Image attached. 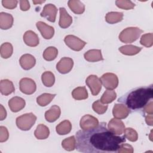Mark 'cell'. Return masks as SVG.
<instances>
[{"instance_id": "cell-18", "label": "cell", "mask_w": 153, "mask_h": 153, "mask_svg": "<svg viewBox=\"0 0 153 153\" xmlns=\"http://www.w3.org/2000/svg\"><path fill=\"white\" fill-rule=\"evenodd\" d=\"M24 42L29 47H36L39 44V39L36 33L32 30H27L23 35Z\"/></svg>"}, {"instance_id": "cell-23", "label": "cell", "mask_w": 153, "mask_h": 153, "mask_svg": "<svg viewBox=\"0 0 153 153\" xmlns=\"http://www.w3.org/2000/svg\"><path fill=\"white\" fill-rule=\"evenodd\" d=\"M68 5L75 14H81L85 11L84 4L79 0H70L68 2Z\"/></svg>"}, {"instance_id": "cell-31", "label": "cell", "mask_w": 153, "mask_h": 153, "mask_svg": "<svg viewBox=\"0 0 153 153\" xmlns=\"http://www.w3.org/2000/svg\"><path fill=\"white\" fill-rule=\"evenodd\" d=\"M13 52V47L11 43L4 42L1 45L0 53L1 56L3 59H8L10 57Z\"/></svg>"}, {"instance_id": "cell-29", "label": "cell", "mask_w": 153, "mask_h": 153, "mask_svg": "<svg viewBox=\"0 0 153 153\" xmlns=\"http://www.w3.org/2000/svg\"><path fill=\"white\" fill-rule=\"evenodd\" d=\"M56 94L45 93L37 97L36 102L41 106H45L53 100Z\"/></svg>"}, {"instance_id": "cell-46", "label": "cell", "mask_w": 153, "mask_h": 153, "mask_svg": "<svg viewBox=\"0 0 153 153\" xmlns=\"http://www.w3.org/2000/svg\"><path fill=\"white\" fill-rule=\"evenodd\" d=\"M33 2V3L34 4H35V5H36V4H42V3H44V2H45V0H44V1H32Z\"/></svg>"}, {"instance_id": "cell-14", "label": "cell", "mask_w": 153, "mask_h": 153, "mask_svg": "<svg viewBox=\"0 0 153 153\" xmlns=\"http://www.w3.org/2000/svg\"><path fill=\"white\" fill-rule=\"evenodd\" d=\"M130 109L123 104H115L112 109L113 116L118 119H124L128 117Z\"/></svg>"}, {"instance_id": "cell-12", "label": "cell", "mask_w": 153, "mask_h": 153, "mask_svg": "<svg viewBox=\"0 0 153 153\" xmlns=\"http://www.w3.org/2000/svg\"><path fill=\"white\" fill-rule=\"evenodd\" d=\"M57 13V9L56 7L52 4H48L44 7L40 15L51 22H55Z\"/></svg>"}, {"instance_id": "cell-32", "label": "cell", "mask_w": 153, "mask_h": 153, "mask_svg": "<svg viewBox=\"0 0 153 153\" xmlns=\"http://www.w3.org/2000/svg\"><path fill=\"white\" fill-rule=\"evenodd\" d=\"M117 97V93L112 90H107L102 94L100 102L104 104H108L112 102Z\"/></svg>"}, {"instance_id": "cell-38", "label": "cell", "mask_w": 153, "mask_h": 153, "mask_svg": "<svg viewBox=\"0 0 153 153\" xmlns=\"http://www.w3.org/2000/svg\"><path fill=\"white\" fill-rule=\"evenodd\" d=\"M115 4L118 8L126 10L133 9L135 7V4L130 0H117Z\"/></svg>"}, {"instance_id": "cell-36", "label": "cell", "mask_w": 153, "mask_h": 153, "mask_svg": "<svg viewBox=\"0 0 153 153\" xmlns=\"http://www.w3.org/2000/svg\"><path fill=\"white\" fill-rule=\"evenodd\" d=\"M123 133L126 139H127L131 142H136L138 139L137 133L135 130L131 127L125 128Z\"/></svg>"}, {"instance_id": "cell-37", "label": "cell", "mask_w": 153, "mask_h": 153, "mask_svg": "<svg viewBox=\"0 0 153 153\" xmlns=\"http://www.w3.org/2000/svg\"><path fill=\"white\" fill-rule=\"evenodd\" d=\"M141 45L146 47H151L153 44V34L152 33H148L143 34L140 40Z\"/></svg>"}, {"instance_id": "cell-16", "label": "cell", "mask_w": 153, "mask_h": 153, "mask_svg": "<svg viewBox=\"0 0 153 153\" xmlns=\"http://www.w3.org/2000/svg\"><path fill=\"white\" fill-rule=\"evenodd\" d=\"M60 12V19L59 25L60 27L63 29L68 28L71 26L72 23V17L68 13L66 9L63 7L59 8Z\"/></svg>"}, {"instance_id": "cell-8", "label": "cell", "mask_w": 153, "mask_h": 153, "mask_svg": "<svg viewBox=\"0 0 153 153\" xmlns=\"http://www.w3.org/2000/svg\"><path fill=\"white\" fill-rule=\"evenodd\" d=\"M85 83L90 89L93 96L97 95L102 89L101 80L95 75H89L85 80Z\"/></svg>"}, {"instance_id": "cell-11", "label": "cell", "mask_w": 153, "mask_h": 153, "mask_svg": "<svg viewBox=\"0 0 153 153\" xmlns=\"http://www.w3.org/2000/svg\"><path fill=\"white\" fill-rule=\"evenodd\" d=\"M108 128L114 134L121 135L124 132L125 125L120 119L114 118L109 121L108 124Z\"/></svg>"}, {"instance_id": "cell-25", "label": "cell", "mask_w": 153, "mask_h": 153, "mask_svg": "<svg viewBox=\"0 0 153 153\" xmlns=\"http://www.w3.org/2000/svg\"><path fill=\"white\" fill-rule=\"evenodd\" d=\"M119 51L124 55L134 56L138 54L142 50V47H139L133 45H126L120 47Z\"/></svg>"}, {"instance_id": "cell-22", "label": "cell", "mask_w": 153, "mask_h": 153, "mask_svg": "<svg viewBox=\"0 0 153 153\" xmlns=\"http://www.w3.org/2000/svg\"><path fill=\"white\" fill-rule=\"evenodd\" d=\"M14 91L15 88L12 81L7 79L1 80L0 91L2 94L8 96L13 93Z\"/></svg>"}, {"instance_id": "cell-10", "label": "cell", "mask_w": 153, "mask_h": 153, "mask_svg": "<svg viewBox=\"0 0 153 153\" xmlns=\"http://www.w3.org/2000/svg\"><path fill=\"white\" fill-rule=\"evenodd\" d=\"M74 66V61L70 57H62L56 65V69L60 74H65L69 72Z\"/></svg>"}, {"instance_id": "cell-9", "label": "cell", "mask_w": 153, "mask_h": 153, "mask_svg": "<svg viewBox=\"0 0 153 153\" xmlns=\"http://www.w3.org/2000/svg\"><path fill=\"white\" fill-rule=\"evenodd\" d=\"M99 120L96 117L87 114L84 115L80 120L79 126L82 130H86L96 127L99 124Z\"/></svg>"}, {"instance_id": "cell-7", "label": "cell", "mask_w": 153, "mask_h": 153, "mask_svg": "<svg viewBox=\"0 0 153 153\" xmlns=\"http://www.w3.org/2000/svg\"><path fill=\"white\" fill-rule=\"evenodd\" d=\"M19 88L21 92L25 94H32L36 91L35 82L29 78H23L19 82Z\"/></svg>"}, {"instance_id": "cell-1", "label": "cell", "mask_w": 153, "mask_h": 153, "mask_svg": "<svg viewBox=\"0 0 153 153\" xmlns=\"http://www.w3.org/2000/svg\"><path fill=\"white\" fill-rule=\"evenodd\" d=\"M75 139L76 150L84 153L117 152L120 145L126 142L124 136L112 133L107 128L105 122L92 128L78 131Z\"/></svg>"}, {"instance_id": "cell-5", "label": "cell", "mask_w": 153, "mask_h": 153, "mask_svg": "<svg viewBox=\"0 0 153 153\" xmlns=\"http://www.w3.org/2000/svg\"><path fill=\"white\" fill-rule=\"evenodd\" d=\"M64 41L66 45L71 49L76 51L81 50L87 44L85 41L81 40L78 37L72 35L66 36L64 39Z\"/></svg>"}, {"instance_id": "cell-40", "label": "cell", "mask_w": 153, "mask_h": 153, "mask_svg": "<svg viewBox=\"0 0 153 153\" xmlns=\"http://www.w3.org/2000/svg\"><path fill=\"white\" fill-rule=\"evenodd\" d=\"M18 1L16 0H2V6L7 9L12 10L15 8L17 5Z\"/></svg>"}, {"instance_id": "cell-20", "label": "cell", "mask_w": 153, "mask_h": 153, "mask_svg": "<svg viewBox=\"0 0 153 153\" xmlns=\"http://www.w3.org/2000/svg\"><path fill=\"white\" fill-rule=\"evenodd\" d=\"M61 110L57 105H53L45 113V118L49 123L56 121L60 117Z\"/></svg>"}, {"instance_id": "cell-33", "label": "cell", "mask_w": 153, "mask_h": 153, "mask_svg": "<svg viewBox=\"0 0 153 153\" xmlns=\"http://www.w3.org/2000/svg\"><path fill=\"white\" fill-rule=\"evenodd\" d=\"M58 54V50L54 47H47L43 53V57L47 61H52L54 60Z\"/></svg>"}, {"instance_id": "cell-34", "label": "cell", "mask_w": 153, "mask_h": 153, "mask_svg": "<svg viewBox=\"0 0 153 153\" xmlns=\"http://www.w3.org/2000/svg\"><path fill=\"white\" fill-rule=\"evenodd\" d=\"M62 147L68 151H74L76 148V139L74 136L65 139L62 142Z\"/></svg>"}, {"instance_id": "cell-45", "label": "cell", "mask_w": 153, "mask_h": 153, "mask_svg": "<svg viewBox=\"0 0 153 153\" xmlns=\"http://www.w3.org/2000/svg\"><path fill=\"white\" fill-rule=\"evenodd\" d=\"M145 121L148 125L152 126V114H148L145 117Z\"/></svg>"}, {"instance_id": "cell-35", "label": "cell", "mask_w": 153, "mask_h": 153, "mask_svg": "<svg viewBox=\"0 0 153 153\" xmlns=\"http://www.w3.org/2000/svg\"><path fill=\"white\" fill-rule=\"evenodd\" d=\"M92 108L93 111L98 114L102 115L105 113L108 109V105L102 103L100 100L95 101L92 105Z\"/></svg>"}, {"instance_id": "cell-27", "label": "cell", "mask_w": 153, "mask_h": 153, "mask_svg": "<svg viewBox=\"0 0 153 153\" xmlns=\"http://www.w3.org/2000/svg\"><path fill=\"white\" fill-rule=\"evenodd\" d=\"M123 19V13L121 12L111 11L106 14L105 20L109 24H115L122 21Z\"/></svg>"}, {"instance_id": "cell-19", "label": "cell", "mask_w": 153, "mask_h": 153, "mask_svg": "<svg viewBox=\"0 0 153 153\" xmlns=\"http://www.w3.org/2000/svg\"><path fill=\"white\" fill-rule=\"evenodd\" d=\"M13 17L11 14L5 12L0 13V28L7 30L11 28L13 25Z\"/></svg>"}, {"instance_id": "cell-15", "label": "cell", "mask_w": 153, "mask_h": 153, "mask_svg": "<svg viewBox=\"0 0 153 153\" xmlns=\"http://www.w3.org/2000/svg\"><path fill=\"white\" fill-rule=\"evenodd\" d=\"M25 100L23 98L18 96L13 97L8 101V106L13 112L20 111L25 108Z\"/></svg>"}, {"instance_id": "cell-42", "label": "cell", "mask_w": 153, "mask_h": 153, "mask_svg": "<svg viewBox=\"0 0 153 153\" xmlns=\"http://www.w3.org/2000/svg\"><path fill=\"white\" fill-rule=\"evenodd\" d=\"M20 7L22 11H27L30 8L29 2L27 0H22L20 1Z\"/></svg>"}, {"instance_id": "cell-30", "label": "cell", "mask_w": 153, "mask_h": 153, "mask_svg": "<svg viewBox=\"0 0 153 153\" xmlns=\"http://www.w3.org/2000/svg\"><path fill=\"white\" fill-rule=\"evenodd\" d=\"M41 80L45 86L50 87L54 84L55 76L51 72L45 71L41 75Z\"/></svg>"}, {"instance_id": "cell-3", "label": "cell", "mask_w": 153, "mask_h": 153, "mask_svg": "<svg viewBox=\"0 0 153 153\" xmlns=\"http://www.w3.org/2000/svg\"><path fill=\"white\" fill-rule=\"evenodd\" d=\"M143 32V30L137 27H128L123 30L119 35V39L124 43H132L136 41Z\"/></svg>"}, {"instance_id": "cell-39", "label": "cell", "mask_w": 153, "mask_h": 153, "mask_svg": "<svg viewBox=\"0 0 153 153\" xmlns=\"http://www.w3.org/2000/svg\"><path fill=\"white\" fill-rule=\"evenodd\" d=\"M134 151L132 146L127 143H121L118 148L117 152L122 153V152H129L133 153Z\"/></svg>"}, {"instance_id": "cell-43", "label": "cell", "mask_w": 153, "mask_h": 153, "mask_svg": "<svg viewBox=\"0 0 153 153\" xmlns=\"http://www.w3.org/2000/svg\"><path fill=\"white\" fill-rule=\"evenodd\" d=\"M143 111L148 114H152V101H149L143 108Z\"/></svg>"}, {"instance_id": "cell-17", "label": "cell", "mask_w": 153, "mask_h": 153, "mask_svg": "<svg viewBox=\"0 0 153 153\" xmlns=\"http://www.w3.org/2000/svg\"><path fill=\"white\" fill-rule=\"evenodd\" d=\"M19 63L22 69L24 70H29L35 66L36 59L30 54H25L20 58Z\"/></svg>"}, {"instance_id": "cell-26", "label": "cell", "mask_w": 153, "mask_h": 153, "mask_svg": "<svg viewBox=\"0 0 153 153\" xmlns=\"http://www.w3.org/2000/svg\"><path fill=\"white\" fill-rule=\"evenodd\" d=\"M72 129V124L69 120H64L60 123L56 127V130L59 135H65L70 133Z\"/></svg>"}, {"instance_id": "cell-28", "label": "cell", "mask_w": 153, "mask_h": 153, "mask_svg": "<svg viewBox=\"0 0 153 153\" xmlns=\"http://www.w3.org/2000/svg\"><path fill=\"white\" fill-rule=\"evenodd\" d=\"M72 96L75 100H84L88 97V92L85 87H78L73 90Z\"/></svg>"}, {"instance_id": "cell-44", "label": "cell", "mask_w": 153, "mask_h": 153, "mask_svg": "<svg viewBox=\"0 0 153 153\" xmlns=\"http://www.w3.org/2000/svg\"><path fill=\"white\" fill-rule=\"evenodd\" d=\"M0 119L1 121L4 120L7 117L6 110L2 105H0Z\"/></svg>"}, {"instance_id": "cell-2", "label": "cell", "mask_w": 153, "mask_h": 153, "mask_svg": "<svg viewBox=\"0 0 153 153\" xmlns=\"http://www.w3.org/2000/svg\"><path fill=\"white\" fill-rule=\"evenodd\" d=\"M153 97L152 84L135 88L118 99L129 109L136 111L143 108Z\"/></svg>"}, {"instance_id": "cell-13", "label": "cell", "mask_w": 153, "mask_h": 153, "mask_svg": "<svg viewBox=\"0 0 153 153\" xmlns=\"http://www.w3.org/2000/svg\"><path fill=\"white\" fill-rule=\"evenodd\" d=\"M36 26L44 39H50L53 36L54 34V29L52 26H49L41 21L38 22L36 23Z\"/></svg>"}, {"instance_id": "cell-21", "label": "cell", "mask_w": 153, "mask_h": 153, "mask_svg": "<svg viewBox=\"0 0 153 153\" xmlns=\"http://www.w3.org/2000/svg\"><path fill=\"white\" fill-rule=\"evenodd\" d=\"M84 57L87 61L90 62H96L100 60H103V58L102 55L100 50H90L84 53Z\"/></svg>"}, {"instance_id": "cell-6", "label": "cell", "mask_w": 153, "mask_h": 153, "mask_svg": "<svg viewBox=\"0 0 153 153\" xmlns=\"http://www.w3.org/2000/svg\"><path fill=\"white\" fill-rule=\"evenodd\" d=\"M100 79L104 87L108 90H114L118 85V76L113 73H105Z\"/></svg>"}, {"instance_id": "cell-4", "label": "cell", "mask_w": 153, "mask_h": 153, "mask_svg": "<svg viewBox=\"0 0 153 153\" xmlns=\"http://www.w3.org/2000/svg\"><path fill=\"white\" fill-rule=\"evenodd\" d=\"M36 117L32 112L25 114L16 118L17 127L23 131L29 130L35 123Z\"/></svg>"}, {"instance_id": "cell-41", "label": "cell", "mask_w": 153, "mask_h": 153, "mask_svg": "<svg viewBox=\"0 0 153 153\" xmlns=\"http://www.w3.org/2000/svg\"><path fill=\"white\" fill-rule=\"evenodd\" d=\"M9 137V133L7 128L4 126L0 127V142L7 141Z\"/></svg>"}, {"instance_id": "cell-24", "label": "cell", "mask_w": 153, "mask_h": 153, "mask_svg": "<svg viewBox=\"0 0 153 153\" xmlns=\"http://www.w3.org/2000/svg\"><path fill=\"white\" fill-rule=\"evenodd\" d=\"M50 134L49 128L43 124H39L34 131L35 137L39 140L47 139Z\"/></svg>"}]
</instances>
